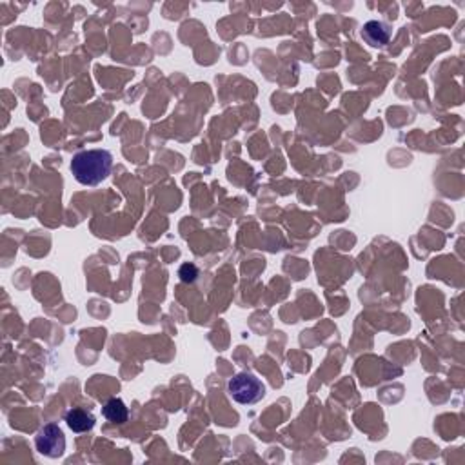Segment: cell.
<instances>
[{
	"mask_svg": "<svg viewBox=\"0 0 465 465\" xmlns=\"http://www.w3.org/2000/svg\"><path fill=\"white\" fill-rule=\"evenodd\" d=\"M35 447L42 457L60 458L66 452V436L57 424L44 425L35 436Z\"/></svg>",
	"mask_w": 465,
	"mask_h": 465,
	"instance_id": "cell-3",
	"label": "cell"
},
{
	"mask_svg": "<svg viewBox=\"0 0 465 465\" xmlns=\"http://www.w3.org/2000/svg\"><path fill=\"white\" fill-rule=\"evenodd\" d=\"M102 415L111 424H124V422H127L130 411H127V407L120 398H109L108 402L104 403Z\"/></svg>",
	"mask_w": 465,
	"mask_h": 465,
	"instance_id": "cell-6",
	"label": "cell"
},
{
	"mask_svg": "<svg viewBox=\"0 0 465 465\" xmlns=\"http://www.w3.org/2000/svg\"><path fill=\"white\" fill-rule=\"evenodd\" d=\"M66 424L73 433H88L95 427V416L84 409H71L66 412Z\"/></svg>",
	"mask_w": 465,
	"mask_h": 465,
	"instance_id": "cell-5",
	"label": "cell"
},
{
	"mask_svg": "<svg viewBox=\"0 0 465 465\" xmlns=\"http://www.w3.org/2000/svg\"><path fill=\"white\" fill-rule=\"evenodd\" d=\"M179 277H180V280H182V282L193 284L198 277L197 265H195V264H183L182 268H180V271H179Z\"/></svg>",
	"mask_w": 465,
	"mask_h": 465,
	"instance_id": "cell-7",
	"label": "cell"
},
{
	"mask_svg": "<svg viewBox=\"0 0 465 465\" xmlns=\"http://www.w3.org/2000/svg\"><path fill=\"white\" fill-rule=\"evenodd\" d=\"M113 155L106 149H88L76 153L71 160V173L82 186H99L111 173Z\"/></svg>",
	"mask_w": 465,
	"mask_h": 465,
	"instance_id": "cell-1",
	"label": "cell"
},
{
	"mask_svg": "<svg viewBox=\"0 0 465 465\" xmlns=\"http://www.w3.org/2000/svg\"><path fill=\"white\" fill-rule=\"evenodd\" d=\"M362 39L373 48H382V46L389 44L391 29L380 20H369L362 27Z\"/></svg>",
	"mask_w": 465,
	"mask_h": 465,
	"instance_id": "cell-4",
	"label": "cell"
},
{
	"mask_svg": "<svg viewBox=\"0 0 465 465\" xmlns=\"http://www.w3.org/2000/svg\"><path fill=\"white\" fill-rule=\"evenodd\" d=\"M229 396L242 405H253L265 396V385L251 373H238L228 384Z\"/></svg>",
	"mask_w": 465,
	"mask_h": 465,
	"instance_id": "cell-2",
	"label": "cell"
}]
</instances>
